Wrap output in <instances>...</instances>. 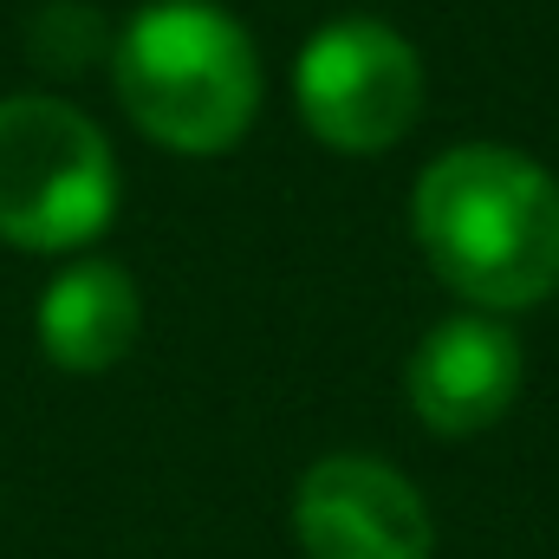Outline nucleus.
I'll return each mask as SVG.
<instances>
[{
    "instance_id": "nucleus-5",
    "label": "nucleus",
    "mask_w": 559,
    "mask_h": 559,
    "mask_svg": "<svg viewBox=\"0 0 559 559\" xmlns=\"http://www.w3.org/2000/svg\"><path fill=\"white\" fill-rule=\"evenodd\" d=\"M293 540L306 559H429L436 521L411 475L378 455H325L293 488Z\"/></svg>"
},
{
    "instance_id": "nucleus-3",
    "label": "nucleus",
    "mask_w": 559,
    "mask_h": 559,
    "mask_svg": "<svg viewBox=\"0 0 559 559\" xmlns=\"http://www.w3.org/2000/svg\"><path fill=\"white\" fill-rule=\"evenodd\" d=\"M118 215V156L105 131L46 92L0 98V241L72 254Z\"/></svg>"
},
{
    "instance_id": "nucleus-7",
    "label": "nucleus",
    "mask_w": 559,
    "mask_h": 559,
    "mask_svg": "<svg viewBox=\"0 0 559 559\" xmlns=\"http://www.w3.org/2000/svg\"><path fill=\"white\" fill-rule=\"evenodd\" d=\"M143 332V293L118 261H72L66 274L39 293V352L72 371L98 378L131 358Z\"/></svg>"
},
{
    "instance_id": "nucleus-1",
    "label": "nucleus",
    "mask_w": 559,
    "mask_h": 559,
    "mask_svg": "<svg viewBox=\"0 0 559 559\" xmlns=\"http://www.w3.org/2000/svg\"><path fill=\"white\" fill-rule=\"evenodd\" d=\"M423 261L475 312H534L559 286V182L514 143H455L411 195Z\"/></svg>"
},
{
    "instance_id": "nucleus-2",
    "label": "nucleus",
    "mask_w": 559,
    "mask_h": 559,
    "mask_svg": "<svg viewBox=\"0 0 559 559\" xmlns=\"http://www.w3.org/2000/svg\"><path fill=\"white\" fill-rule=\"evenodd\" d=\"M111 85L150 143L222 156L261 118V52L215 0H150L111 46Z\"/></svg>"
},
{
    "instance_id": "nucleus-6",
    "label": "nucleus",
    "mask_w": 559,
    "mask_h": 559,
    "mask_svg": "<svg viewBox=\"0 0 559 559\" xmlns=\"http://www.w3.org/2000/svg\"><path fill=\"white\" fill-rule=\"evenodd\" d=\"M521 338L508 319L495 312H449L417 338L411 365H404V397L429 436L462 442L481 436L514 411L521 397Z\"/></svg>"
},
{
    "instance_id": "nucleus-4",
    "label": "nucleus",
    "mask_w": 559,
    "mask_h": 559,
    "mask_svg": "<svg viewBox=\"0 0 559 559\" xmlns=\"http://www.w3.org/2000/svg\"><path fill=\"white\" fill-rule=\"evenodd\" d=\"M293 111L338 156H384L423 118L417 46L371 13L325 20L293 59Z\"/></svg>"
}]
</instances>
